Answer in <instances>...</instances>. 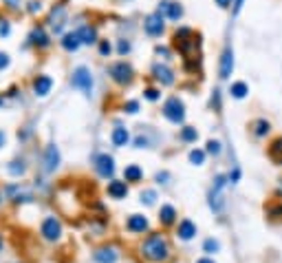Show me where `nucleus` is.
I'll return each instance as SVG.
<instances>
[{
  "label": "nucleus",
  "mask_w": 282,
  "mask_h": 263,
  "mask_svg": "<svg viewBox=\"0 0 282 263\" xmlns=\"http://www.w3.org/2000/svg\"><path fill=\"white\" fill-rule=\"evenodd\" d=\"M110 139H113L115 146H126L128 139H130V133H128V129H121V126H117V129L113 131V135H110Z\"/></svg>",
  "instance_id": "obj_19"
},
{
  "label": "nucleus",
  "mask_w": 282,
  "mask_h": 263,
  "mask_svg": "<svg viewBox=\"0 0 282 263\" xmlns=\"http://www.w3.org/2000/svg\"><path fill=\"white\" fill-rule=\"evenodd\" d=\"M254 133L258 135V137H262V135H267L269 133V122H264V120H258L254 124Z\"/></svg>",
  "instance_id": "obj_29"
},
{
  "label": "nucleus",
  "mask_w": 282,
  "mask_h": 263,
  "mask_svg": "<svg viewBox=\"0 0 282 263\" xmlns=\"http://www.w3.org/2000/svg\"><path fill=\"white\" fill-rule=\"evenodd\" d=\"M77 33H79V38H82V42H84V45H93V42L97 40V31H95V27H91V25H86V27H82Z\"/></svg>",
  "instance_id": "obj_22"
},
{
  "label": "nucleus",
  "mask_w": 282,
  "mask_h": 263,
  "mask_svg": "<svg viewBox=\"0 0 282 263\" xmlns=\"http://www.w3.org/2000/svg\"><path fill=\"white\" fill-rule=\"evenodd\" d=\"M229 93H232L236 100H240V98H245V95L249 93V89H247L245 82H236V84H232V91H229Z\"/></svg>",
  "instance_id": "obj_25"
},
{
  "label": "nucleus",
  "mask_w": 282,
  "mask_h": 263,
  "mask_svg": "<svg viewBox=\"0 0 282 263\" xmlns=\"http://www.w3.org/2000/svg\"><path fill=\"white\" fill-rule=\"evenodd\" d=\"M232 69H234V53L232 49H225L223 58H220V78H229L232 76Z\"/></svg>",
  "instance_id": "obj_13"
},
{
  "label": "nucleus",
  "mask_w": 282,
  "mask_h": 263,
  "mask_svg": "<svg viewBox=\"0 0 282 263\" xmlns=\"http://www.w3.org/2000/svg\"><path fill=\"white\" fill-rule=\"evenodd\" d=\"M196 263H216V261H214V259H210V257H203V259H198Z\"/></svg>",
  "instance_id": "obj_45"
},
{
  "label": "nucleus",
  "mask_w": 282,
  "mask_h": 263,
  "mask_svg": "<svg viewBox=\"0 0 282 263\" xmlns=\"http://www.w3.org/2000/svg\"><path fill=\"white\" fill-rule=\"evenodd\" d=\"M108 195L113 197V199H123V197L128 195L126 182H110L108 184Z\"/></svg>",
  "instance_id": "obj_16"
},
{
  "label": "nucleus",
  "mask_w": 282,
  "mask_h": 263,
  "mask_svg": "<svg viewBox=\"0 0 282 263\" xmlns=\"http://www.w3.org/2000/svg\"><path fill=\"white\" fill-rule=\"evenodd\" d=\"M0 199H2V197H0Z\"/></svg>",
  "instance_id": "obj_51"
},
{
  "label": "nucleus",
  "mask_w": 282,
  "mask_h": 263,
  "mask_svg": "<svg viewBox=\"0 0 282 263\" xmlns=\"http://www.w3.org/2000/svg\"><path fill=\"white\" fill-rule=\"evenodd\" d=\"M189 161H192L194 166H201L203 161H205V153H203V151H192V153H189Z\"/></svg>",
  "instance_id": "obj_31"
},
{
  "label": "nucleus",
  "mask_w": 282,
  "mask_h": 263,
  "mask_svg": "<svg viewBox=\"0 0 282 263\" xmlns=\"http://www.w3.org/2000/svg\"><path fill=\"white\" fill-rule=\"evenodd\" d=\"M207 153H212V155H218V153H220V142L210 139V142H207Z\"/></svg>",
  "instance_id": "obj_32"
},
{
  "label": "nucleus",
  "mask_w": 282,
  "mask_h": 263,
  "mask_svg": "<svg viewBox=\"0 0 282 263\" xmlns=\"http://www.w3.org/2000/svg\"><path fill=\"white\" fill-rule=\"evenodd\" d=\"M154 78H157L161 84H165V86H170L172 82H174V76H172V71L167 67H163V64H157L154 67Z\"/></svg>",
  "instance_id": "obj_15"
},
{
  "label": "nucleus",
  "mask_w": 282,
  "mask_h": 263,
  "mask_svg": "<svg viewBox=\"0 0 282 263\" xmlns=\"http://www.w3.org/2000/svg\"><path fill=\"white\" fill-rule=\"evenodd\" d=\"M9 64V55L7 53H0V69H4Z\"/></svg>",
  "instance_id": "obj_43"
},
{
  "label": "nucleus",
  "mask_w": 282,
  "mask_h": 263,
  "mask_svg": "<svg viewBox=\"0 0 282 263\" xmlns=\"http://www.w3.org/2000/svg\"><path fill=\"white\" fill-rule=\"evenodd\" d=\"M0 248H2V243H0Z\"/></svg>",
  "instance_id": "obj_50"
},
{
  "label": "nucleus",
  "mask_w": 282,
  "mask_h": 263,
  "mask_svg": "<svg viewBox=\"0 0 282 263\" xmlns=\"http://www.w3.org/2000/svg\"><path fill=\"white\" fill-rule=\"evenodd\" d=\"M60 166V151H57V146H47V151H44V170L47 173H53V170Z\"/></svg>",
  "instance_id": "obj_8"
},
{
  "label": "nucleus",
  "mask_w": 282,
  "mask_h": 263,
  "mask_svg": "<svg viewBox=\"0 0 282 263\" xmlns=\"http://www.w3.org/2000/svg\"><path fill=\"white\" fill-rule=\"evenodd\" d=\"M145 100H150V102H157L159 100V91L157 89H145Z\"/></svg>",
  "instance_id": "obj_34"
},
{
  "label": "nucleus",
  "mask_w": 282,
  "mask_h": 263,
  "mask_svg": "<svg viewBox=\"0 0 282 263\" xmlns=\"http://www.w3.org/2000/svg\"><path fill=\"white\" fill-rule=\"evenodd\" d=\"M176 219V210L174 206H161V210H159V221L163 223V226H170V223H174Z\"/></svg>",
  "instance_id": "obj_18"
},
{
  "label": "nucleus",
  "mask_w": 282,
  "mask_h": 263,
  "mask_svg": "<svg viewBox=\"0 0 282 263\" xmlns=\"http://www.w3.org/2000/svg\"><path fill=\"white\" fill-rule=\"evenodd\" d=\"M95 168L101 177H113L115 173V161L110 155H97L95 157Z\"/></svg>",
  "instance_id": "obj_6"
},
{
  "label": "nucleus",
  "mask_w": 282,
  "mask_h": 263,
  "mask_svg": "<svg viewBox=\"0 0 282 263\" xmlns=\"http://www.w3.org/2000/svg\"><path fill=\"white\" fill-rule=\"evenodd\" d=\"M269 157H271L276 164H282V137H278L271 142V146H269Z\"/></svg>",
  "instance_id": "obj_21"
},
{
  "label": "nucleus",
  "mask_w": 282,
  "mask_h": 263,
  "mask_svg": "<svg viewBox=\"0 0 282 263\" xmlns=\"http://www.w3.org/2000/svg\"><path fill=\"white\" fill-rule=\"evenodd\" d=\"M220 250V243L216 239H205V243H203V252L207 254H216Z\"/></svg>",
  "instance_id": "obj_28"
},
{
  "label": "nucleus",
  "mask_w": 282,
  "mask_h": 263,
  "mask_svg": "<svg viewBox=\"0 0 282 263\" xmlns=\"http://www.w3.org/2000/svg\"><path fill=\"white\" fill-rule=\"evenodd\" d=\"M11 27H9V20L7 18H0V36H9Z\"/></svg>",
  "instance_id": "obj_33"
},
{
  "label": "nucleus",
  "mask_w": 282,
  "mask_h": 263,
  "mask_svg": "<svg viewBox=\"0 0 282 263\" xmlns=\"http://www.w3.org/2000/svg\"><path fill=\"white\" fill-rule=\"evenodd\" d=\"M24 170H26V166L22 164V161H11V164L7 166V173L9 175H13V177H20V175H24Z\"/></svg>",
  "instance_id": "obj_26"
},
{
  "label": "nucleus",
  "mask_w": 282,
  "mask_h": 263,
  "mask_svg": "<svg viewBox=\"0 0 282 263\" xmlns=\"http://www.w3.org/2000/svg\"><path fill=\"white\" fill-rule=\"evenodd\" d=\"M0 104H2V98H0Z\"/></svg>",
  "instance_id": "obj_49"
},
{
  "label": "nucleus",
  "mask_w": 282,
  "mask_h": 263,
  "mask_svg": "<svg viewBox=\"0 0 282 263\" xmlns=\"http://www.w3.org/2000/svg\"><path fill=\"white\" fill-rule=\"evenodd\" d=\"M143 27H145V31H148L150 36H161V33H163V16L161 14L148 16L145 23H143Z\"/></svg>",
  "instance_id": "obj_9"
},
{
  "label": "nucleus",
  "mask_w": 282,
  "mask_h": 263,
  "mask_svg": "<svg viewBox=\"0 0 282 263\" xmlns=\"http://www.w3.org/2000/svg\"><path fill=\"white\" fill-rule=\"evenodd\" d=\"M238 179H240V170L234 168L232 173H229V182H238Z\"/></svg>",
  "instance_id": "obj_40"
},
{
  "label": "nucleus",
  "mask_w": 282,
  "mask_h": 263,
  "mask_svg": "<svg viewBox=\"0 0 282 263\" xmlns=\"http://www.w3.org/2000/svg\"><path fill=\"white\" fill-rule=\"evenodd\" d=\"M110 76H113L115 82L126 84V82L132 80V69H130V64H126V62H115V64H110Z\"/></svg>",
  "instance_id": "obj_5"
},
{
  "label": "nucleus",
  "mask_w": 282,
  "mask_h": 263,
  "mask_svg": "<svg viewBox=\"0 0 282 263\" xmlns=\"http://www.w3.org/2000/svg\"><path fill=\"white\" fill-rule=\"evenodd\" d=\"M141 177H143V170L135 164L126 166V170H123V179H126V182H141Z\"/></svg>",
  "instance_id": "obj_20"
},
{
  "label": "nucleus",
  "mask_w": 282,
  "mask_h": 263,
  "mask_svg": "<svg viewBox=\"0 0 282 263\" xmlns=\"http://www.w3.org/2000/svg\"><path fill=\"white\" fill-rule=\"evenodd\" d=\"M70 84H73L75 89L84 91L86 95H91V93H93V78H91V71H88L86 67H77V69L73 71Z\"/></svg>",
  "instance_id": "obj_2"
},
{
  "label": "nucleus",
  "mask_w": 282,
  "mask_h": 263,
  "mask_svg": "<svg viewBox=\"0 0 282 263\" xmlns=\"http://www.w3.org/2000/svg\"><path fill=\"white\" fill-rule=\"evenodd\" d=\"M18 2H20V0H7V5H11V7H16Z\"/></svg>",
  "instance_id": "obj_48"
},
{
  "label": "nucleus",
  "mask_w": 282,
  "mask_h": 263,
  "mask_svg": "<svg viewBox=\"0 0 282 263\" xmlns=\"http://www.w3.org/2000/svg\"><path fill=\"white\" fill-rule=\"evenodd\" d=\"M167 179H170V175H167V173H157V182L159 184H167Z\"/></svg>",
  "instance_id": "obj_41"
},
{
  "label": "nucleus",
  "mask_w": 282,
  "mask_h": 263,
  "mask_svg": "<svg viewBox=\"0 0 282 263\" xmlns=\"http://www.w3.org/2000/svg\"><path fill=\"white\" fill-rule=\"evenodd\" d=\"M99 51H101V55H108L110 53V51H113V47H110V42H101V45H99Z\"/></svg>",
  "instance_id": "obj_36"
},
{
  "label": "nucleus",
  "mask_w": 282,
  "mask_h": 263,
  "mask_svg": "<svg viewBox=\"0 0 282 263\" xmlns=\"http://www.w3.org/2000/svg\"><path fill=\"white\" fill-rule=\"evenodd\" d=\"M40 232H42V237L47 241H57L62 237V223L57 221L55 217H47L42 221V228H40Z\"/></svg>",
  "instance_id": "obj_4"
},
{
  "label": "nucleus",
  "mask_w": 282,
  "mask_h": 263,
  "mask_svg": "<svg viewBox=\"0 0 282 263\" xmlns=\"http://www.w3.org/2000/svg\"><path fill=\"white\" fill-rule=\"evenodd\" d=\"M40 9H42V2H38V0H33V2H29V11H31V14H38Z\"/></svg>",
  "instance_id": "obj_37"
},
{
  "label": "nucleus",
  "mask_w": 282,
  "mask_h": 263,
  "mask_svg": "<svg viewBox=\"0 0 282 263\" xmlns=\"http://www.w3.org/2000/svg\"><path fill=\"white\" fill-rule=\"evenodd\" d=\"M216 2H218L220 7H229V2H232V0H216Z\"/></svg>",
  "instance_id": "obj_46"
},
{
  "label": "nucleus",
  "mask_w": 282,
  "mask_h": 263,
  "mask_svg": "<svg viewBox=\"0 0 282 263\" xmlns=\"http://www.w3.org/2000/svg\"><path fill=\"white\" fill-rule=\"evenodd\" d=\"M79 45H82V38H79L77 31H70V33H66V36L62 38V47H64L66 51H77Z\"/></svg>",
  "instance_id": "obj_17"
},
{
  "label": "nucleus",
  "mask_w": 282,
  "mask_h": 263,
  "mask_svg": "<svg viewBox=\"0 0 282 263\" xmlns=\"http://www.w3.org/2000/svg\"><path fill=\"white\" fill-rule=\"evenodd\" d=\"M157 14H161L163 18L179 20L181 16H183V9H181V5H176V2H167V0H163L161 5H159V11H157Z\"/></svg>",
  "instance_id": "obj_7"
},
{
  "label": "nucleus",
  "mask_w": 282,
  "mask_h": 263,
  "mask_svg": "<svg viewBox=\"0 0 282 263\" xmlns=\"http://www.w3.org/2000/svg\"><path fill=\"white\" fill-rule=\"evenodd\" d=\"M126 111L128 113H137V111H139V104H137V102H128L126 104Z\"/></svg>",
  "instance_id": "obj_39"
},
{
  "label": "nucleus",
  "mask_w": 282,
  "mask_h": 263,
  "mask_svg": "<svg viewBox=\"0 0 282 263\" xmlns=\"http://www.w3.org/2000/svg\"><path fill=\"white\" fill-rule=\"evenodd\" d=\"M97 263H115L117 261V250L115 248H99L95 254H93Z\"/></svg>",
  "instance_id": "obj_14"
},
{
  "label": "nucleus",
  "mask_w": 282,
  "mask_h": 263,
  "mask_svg": "<svg viewBox=\"0 0 282 263\" xmlns=\"http://www.w3.org/2000/svg\"><path fill=\"white\" fill-rule=\"evenodd\" d=\"M141 254L152 263H163L170 257V245L163 235H152L141 243Z\"/></svg>",
  "instance_id": "obj_1"
},
{
  "label": "nucleus",
  "mask_w": 282,
  "mask_h": 263,
  "mask_svg": "<svg viewBox=\"0 0 282 263\" xmlns=\"http://www.w3.org/2000/svg\"><path fill=\"white\" fill-rule=\"evenodd\" d=\"M117 49H119V53H128V51H130V45H128L126 40H121V42L117 45Z\"/></svg>",
  "instance_id": "obj_38"
},
{
  "label": "nucleus",
  "mask_w": 282,
  "mask_h": 263,
  "mask_svg": "<svg viewBox=\"0 0 282 263\" xmlns=\"http://www.w3.org/2000/svg\"><path fill=\"white\" fill-rule=\"evenodd\" d=\"M31 42H33V45H38V47H47L48 45L47 31H44L42 27H35L33 31H31Z\"/></svg>",
  "instance_id": "obj_23"
},
{
  "label": "nucleus",
  "mask_w": 282,
  "mask_h": 263,
  "mask_svg": "<svg viewBox=\"0 0 282 263\" xmlns=\"http://www.w3.org/2000/svg\"><path fill=\"white\" fill-rule=\"evenodd\" d=\"M135 144H137V148H143V146H148V139H145V137H137Z\"/></svg>",
  "instance_id": "obj_42"
},
{
  "label": "nucleus",
  "mask_w": 282,
  "mask_h": 263,
  "mask_svg": "<svg viewBox=\"0 0 282 263\" xmlns=\"http://www.w3.org/2000/svg\"><path fill=\"white\" fill-rule=\"evenodd\" d=\"M163 115H165L170 122H174V124L183 122V117H185L183 102H181L179 98H170L165 104H163Z\"/></svg>",
  "instance_id": "obj_3"
},
{
  "label": "nucleus",
  "mask_w": 282,
  "mask_h": 263,
  "mask_svg": "<svg viewBox=\"0 0 282 263\" xmlns=\"http://www.w3.org/2000/svg\"><path fill=\"white\" fill-rule=\"evenodd\" d=\"M62 25H64V7H55V9L51 11V27L55 29V31H60Z\"/></svg>",
  "instance_id": "obj_24"
},
{
  "label": "nucleus",
  "mask_w": 282,
  "mask_h": 263,
  "mask_svg": "<svg viewBox=\"0 0 282 263\" xmlns=\"http://www.w3.org/2000/svg\"><path fill=\"white\" fill-rule=\"evenodd\" d=\"M126 228L130 232H145L148 230V219L143 214H130L126 221Z\"/></svg>",
  "instance_id": "obj_10"
},
{
  "label": "nucleus",
  "mask_w": 282,
  "mask_h": 263,
  "mask_svg": "<svg viewBox=\"0 0 282 263\" xmlns=\"http://www.w3.org/2000/svg\"><path fill=\"white\" fill-rule=\"evenodd\" d=\"M267 212H269V217H273V219H280V217H282V206H278V208H269Z\"/></svg>",
  "instance_id": "obj_35"
},
{
  "label": "nucleus",
  "mask_w": 282,
  "mask_h": 263,
  "mask_svg": "<svg viewBox=\"0 0 282 263\" xmlns=\"http://www.w3.org/2000/svg\"><path fill=\"white\" fill-rule=\"evenodd\" d=\"M4 142H7V137H4V133H2V131H0V148L4 146Z\"/></svg>",
  "instance_id": "obj_47"
},
{
  "label": "nucleus",
  "mask_w": 282,
  "mask_h": 263,
  "mask_svg": "<svg viewBox=\"0 0 282 263\" xmlns=\"http://www.w3.org/2000/svg\"><path fill=\"white\" fill-rule=\"evenodd\" d=\"M194 235H196V226H194L189 219H183V221L179 223V230H176V237L183 241H189L194 239Z\"/></svg>",
  "instance_id": "obj_12"
},
{
  "label": "nucleus",
  "mask_w": 282,
  "mask_h": 263,
  "mask_svg": "<svg viewBox=\"0 0 282 263\" xmlns=\"http://www.w3.org/2000/svg\"><path fill=\"white\" fill-rule=\"evenodd\" d=\"M196 137H198V133L192 126H185V129L181 131V139H183V142H196Z\"/></svg>",
  "instance_id": "obj_27"
},
{
  "label": "nucleus",
  "mask_w": 282,
  "mask_h": 263,
  "mask_svg": "<svg viewBox=\"0 0 282 263\" xmlns=\"http://www.w3.org/2000/svg\"><path fill=\"white\" fill-rule=\"evenodd\" d=\"M51 86H53V80L48 76H38L33 80V91H35V95H40V98H44V95L51 91Z\"/></svg>",
  "instance_id": "obj_11"
},
{
  "label": "nucleus",
  "mask_w": 282,
  "mask_h": 263,
  "mask_svg": "<svg viewBox=\"0 0 282 263\" xmlns=\"http://www.w3.org/2000/svg\"><path fill=\"white\" fill-rule=\"evenodd\" d=\"M154 199H157V192H154V190H143V192H141V204L152 206Z\"/></svg>",
  "instance_id": "obj_30"
},
{
  "label": "nucleus",
  "mask_w": 282,
  "mask_h": 263,
  "mask_svg": "<svg viewBox=\"0 0 282 263\" xmlns=\"http://www.w3.org/2000/svg\"><path fill=\"white\" fill-rule=\"evenodd\" d=\"M242 5H245V0H234V14H238Z\"/></svg>",
  "instance_id": "obj_44"
}]
</instances>
